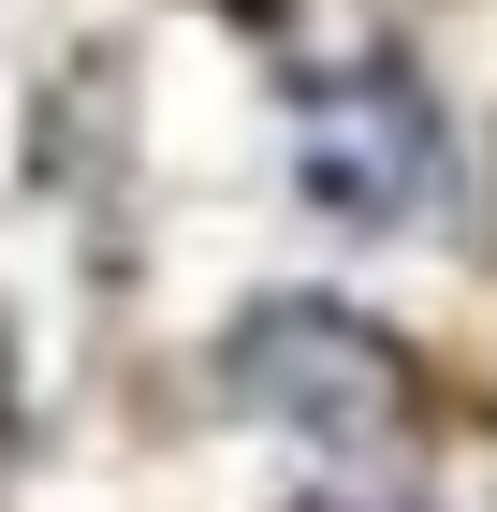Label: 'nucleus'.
I'll list each match as a JSON object with an SVG mask.
<instances>
[{"label": "nucleus", "instance_id": "f257e3e1", "mask_svg": "<svg viewBox=\"0 0 497 512\" xmlns=\"http://www.w3.org/2000/svg\"><path fill=\"white\" fill-rule=\"evenodd\" d=\"M307 191L337 220H424L439 205V118H424V88H395V74L322 88L307 103Z\"/></svg>", "mask_w": 497, "mask_h": 512}, {"label": "nucleus", "instance_id": "f03ea898", "mask_svg": "<svg viewBox=\"0 0 497 512\" xmlns=\"http://www.w3.org/2000/svg\"><path fill=\"white\" fill-rule=\"evenodd\" d=\"M249 366H264V410H293L307 439H381L395 425V352L337 308H278L249 337Z\"/></svg>", "mask_w": 497, "mask_h": 512}]
</instances>
